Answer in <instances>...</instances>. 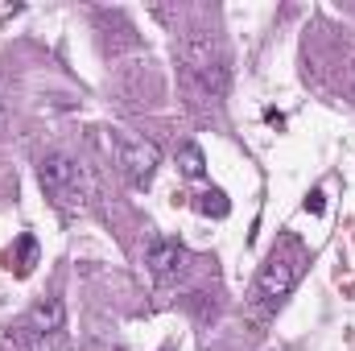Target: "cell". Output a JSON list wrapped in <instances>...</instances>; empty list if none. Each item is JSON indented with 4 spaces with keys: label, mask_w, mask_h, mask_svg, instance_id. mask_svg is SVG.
Listing matches in <instances>:
<instances>
[{
    "label": "cell",
    "mask_w": 355,
    "mask_h": 351,
    "mask_svg": "<svg viewBox=\"0 0 355 351\" xmlns=\"http://www.w3.org/2000/svg\"><path fill=\"white\" fill-rule=\"evenodd\" d=\"M37 178H42V190H46V194H54L58 203H79V198H75V186H79V166H75L71 157H62V153L42 157Z\"/></svg>",
    "instance_id": "3957f363"
},
{
    "label": "cell",
    "mask_w": 355,
    "mask_h": 351,
    "mask_svg": "<svg viewBox=\"0 0 355 351\" xmlns=\"http://www.w3.org/2000/svg\"><path fill=\"white\" fill-rule=\"evenodd\" d=\"M149 268H153V277H174L178 268H182V244L157 236L149 244Z\"/></svg>",
    "instance_id": "277c9868"
},
{
    "label": "cell",
    "mask_w": 355,
    "mask_h": 351,
    "mask_svg": "<svg viewBox=\"0 0 355 351\" xmlns=\"http://www.w3.org/2000/svg\"><path fill=\"white\" fill-rule=\"evenodd\" d=\"M29 323H33V335H58V331H62V323H67V310H62V302H58V298L37 302V306H33V314H29Z\"/></svg>",
    "instance_id": "5b68a950"
},
{
    "label": "cell",
    "mask_w": 355,
    "mask_h": 351,
    "mask_svg": "<svg viewBox=\"0 0 355 351\" xmlns=\"http://www.w3.org/2000/svg\"><path fill=\"white\" fill-rule=\"evenodd\" d=\"M306 211L318 215V211H322V194H310V198H306Z\"/></svg>",
    "instance_id": "30bf717a"
},
{
    "label": "cell",
    "mask_w": 355,
    "mask_h": 351,
    "mask_svg": "<svg viewBox=\"0 0 355 351\" xmlns=\"http://www.w3.org/2000/svg\"><path fill=\"white\" fill-rule=\"evenodd\" d=\"M17 248H21V264H17V268H21V273H29L33 261H37V244H33V236H21V244H17Z\"/></svg>",
    "instance_id": "9c48e42d"
},
{
    "label": "cell",
    "mask_w": 355,
    "mask_h": 351,
    "mask_svg": "<svg viewBox=\"0 0 355 351\" xmlns=\"http://www.w3.org/2000/svg\"><path fill=\"white\" fill-rule=\"evenodd\" d=\"M178 166H182V174H186V178H202V174H207V157H202V149H198V145H182Z\"/></svg>",
    "instance_id": "52a82bcc"
},
{
    "label": "cell",
    "mask_w": 355,
    "mask_h": 351,
    "mask_svg": "<svg viewBox=\"0 0 355 351\" xmlns=\"http://www.w3.org/2000/svg\"><path fill=\"white\" fill-rule=\"evenodd\" d=\"M112 145H116V162H120L124 178L137 190H145L153 182V174H157V166H162V149L153 141H128L120 132H112Z\"/></svg>",
    "instance_id": "6da1fadb"
},
{
    "label": "cell",
    "mask_w": 355,
    "mask_h": 351,
    "mask_svg": "<svg viewBox=\"0 0 355 351\" xmlns=\"http://www.w3.org/2000/svg\"><path fill=\"white\" fill-rule=\"evenodd\" d=\"M297 285V264H289L285 257H268L265 268H261V277H257V302H261V310H272L281 298H289V289Z\"/></svg>",
    "instance_id": "7a4b0ae2"
},
{
    "label": "cell",
    "mask_w": 355,
    "mask_h": 351,
    "mask_svg": "<svg viewBox=\"0 0 355 351\" xmlns=\"http://www.w3.org/2000/svg\"><path fill=\"white\" fill-rule=\"evenodd\" d=\"M194 79L211 91V95H223L227 91V67L223 62H202V67H194Z\"/></svg>",
    "instance_id": "8992f818"
},
{
    "label": "cell",
    "mask_w": 355,
    "mask_h": 351,
    "mask_svg": "<svg viewBox=\"0 0 355 351\" xmlns=\"http://www.w3.org/2000/svg\"><path fill=\"white\" fill-rule=\"evenodd\" d=\"M194 211H202V215H215V219H223V215H227V198H223L219 190H207V194H198V198H194Z\"/></svg>",
    "instance_id": "ba28073f"
}]
</instances>
